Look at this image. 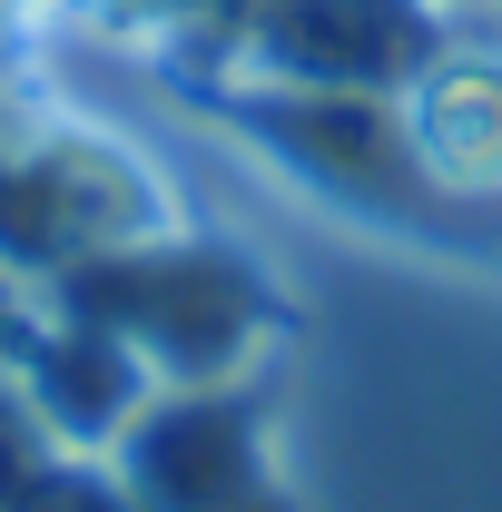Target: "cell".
<instances>
[{"mask_svg": "<svg viewBox=\"0 0 502 512\" xmlns=\"http://www.w3.org/2000/svg\"><path fill=\"white\" fill-rule=\"evenodd\" d=\"M69 316L109 325L148 384L168 394H207L256 355L266 335V296L237 256L217 247H138V256H79L69 266Z\"/></svg>", "mask_w": 502, "mask_h": 512, "instance_id": "obj_1", "label": "cell"}, {"mask_svg": "<svg viewBox=\"0 0 502 512\" xmlns=\"http://www.w3.org/2000/svg\"><path fill=\"white\" fill-rule=\"evenodd\" d=\"M119 493L138 512H286L266 444L227 384L138 404V424L119 434Z\"/></svg>", "mask_w": 502, "mask_h": 512, "instance_id": "obj_2", "label": "cell"}, {"mask_svg": "<svg viewBox=\"0 0 502 512\" xmlns=\"http://www.w3.org/2000/svg\"><path fill=\"white\" fill-rule=\"evenodd\" d=\"M266 60L296 89H394L434 60L424 0H276L266 10Z\"/></svg>", "mask_w": 502, "mask_h": 512, "instance_id": "obj_3", "label": "cell"}]
</instances>
